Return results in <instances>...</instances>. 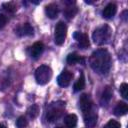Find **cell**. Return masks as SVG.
<instances>
[{"label": "cell", "instance_id": "obj_1", "mask_svg": "<svg viewBox=\"0 0 128 128\" xmlns=\"http://www.w3.org/2000/svg\"><path fill=\"white\" fill-rule=\"evenodd\" d=\"M90 67L100 75H106L111 68V55L105 48L95 50L89 58Z\"/></svg>", "mask_w": 128, "mask_h": 128}, {"label": "cell", "instance_id": "obj_2", "mask_svg": "<svg viewBox=\"0 0 128 128\" xmlns=\"http://www.w3.org/2000/svg\"><path fill=\"white\" fill-rule=\"evenodd\" d=\"M112 30L109 25L104 24L98 28H96L92 34V39L95 44L97 45H104L108 43V41L111 38Z\"/></svg>", "mask_w": 128, "mask_h": 128}, {"label": "cell", "instance_id": "obj_3", "mask_svg": "<svg viewBox=\"0 0 128 128\" xmlns=\"http://www.w3.org/2000/svg\"><path fill=\"white\" fill-rule=\"evenodd\" d=\"M52 77V69L47 65L39 66L35 71V80L40 85L47 84Z\"/></svg>", "mask_w": 128, "mask_h": 128}, {"label": "cell", "instance_id": "obj_4", "mask_svg": "<svg viewBox=\"0 0 128 128\" xmlns=\"http://www.w3.org/2000/svg\"><path fill=\"white\" fill-rule=\"evenodd\" d=\"M64 106H65V103H63V102H60V104H58V103L52 104L50 109L47 111V115H46L47 120L49 122H54L57 119H59L63 113Z\"/></svg>", "mask_w": 128, "mask_h": 128}, {"label": "cell", "instance_id": "obj_5", "mask_svg": "<svg viewBox=\"0 0 128 128\" xmlns=\"http://www.w3.org/2000/svg\"><path fill=\"white\" fill-rule=\"evenodd\" d=\"M67 35V26L64 22L60 21L56 24L54 31V41L57 45H62Z\"/></svg>", "mask_w": 128, "mask_h": 128}, {"label": "cell", "instance_id": "obj_6", "mask_svg": "<svg viewBox=\"0 0 128 128\" xmlns=\"http://www.w3.org/2000/svg\"><path fill=\"white\" fill-rule=\"evenodd\" d=\"M79 106H80V109L83 113V116L94 111L93 102H92V100L88 94H82L81 95V97L79 99Z\"/></svg>", "mask_w": 128, "mask_h": 128}, {"label": "cell", "instance_id": "obj_7", "mask_svg": "<svg viewBox=\"0 0 128 128\" xmlns=\"http://www.w3.org/2000/svg\"><path fill=\"white\" fill-rule=\"evenodd\" d=\"M72 78H73L72 72H70L68 70H63L61 72V74L57 77V83L61 87H67L70 84Z\"/></svg>", "mask_w": 128, "mask_h": 128}, {"label": "cell", "instance_id": "obj_8", "mask_svg": "<svg viewBox=\"0 0 128 128\" xmlns=\"http://www.w3.org/2000/svg\"><path fill=\"white\" fill-rule=\"evenodd\" d=\"M73 37H74V39L77 41L78 46H79L80 48L86 49L87 47H89L90 42H89V38H88V35H87V34L76 31V32L73 34Z\"/></svg>", "mask_w": 128, "mask_h": 128}, {"label": "cell", "instance_id": "obj_9", "mask_svg": "<svg viewBox=\"0 0 128 128\" xmlns=\"http://www.w3.org/2000/svg\"><path fill=\"white\" fill-rule=\"evenodd\" d=\"M16 34L20 37H23V36H32L33 33H34V29L33 27L29 24V23H24V24H21L20 26H18L16 28Z\"/></svg>", "mask_w": 128, "mask_h": 128}, {"label": "cell", "instance_id": "obj_10", "mask_svg": "<svg viewBox=\"0 0 128 128\" xmlns=\"http://www.w3.org/2000/svg\"><path fill=\"white\" fill-rule=\"evenodd\" d=\"M44 51V45L42 42H35L31 47H29L28 49V52H29V55L30 57L36 59L38 58Z\"/></svg>", "mask_w": 128, "mask_h": 128}, {"label": "cell", "instance_id": "obj_11", "mask_svg": "<svg viewBox=\"0 0 128 128\" xmlns=\"http://www.w3.org/2000/svg\"><path fill=\"white\" fill-rule=\"evenodd\" d=\"M45 13H46L48 18L55 19L58 16V14H59V7H58V5L55 4V3H50V4L46 5Z\"/></svg>", "mask_w": 128, "mask_h": 128}, {"label": "cell", "instance_id": "obj_12", "mask_svg": "<svg viewBox=\"0 0 128 128\" xmlns=\"http://www.w3.org/2000/svg\"><path fill=\"white\" fill-rule=\"evenodd\" d=\"M116 12H117V6L114 3H109L104 8V10L102 12V16L105 19H111L116 14Z\"/></svg>", "mask_w": 128, "mask_h": 128}, {"label": "cell", "instance_id": "obj_13", "mask_svg": "<svg viewBox=\"0 0 128 128\" xmlns=\"http://www.w3.org/2000/svg\"><path fill=\"white\" fill-rule=\"evenodd\" d=\"M65 3L68 4V6H67V7L65 8V10H64V15H65V17H66L68 20H70V19L74 18V16L77 14L78 9H77L76 6H73V5H72V4H74V2L66 1Z\"/></svg>", "mask_w": 128, "mask_h": 128}, {"label": "cell", "instance_id": "obj_14", "mask_svg": "<svg viewBox=\"0 0 128 128\" xmlns=\"http://www.w3.org/2000/svg\"><path fill=\"white\" fill-rule=\"evenodd\" d=\"M112 95H113V91H112V88L110 86H106L102 92V95H101V98H100V103L101 105H107L111 98H112Z\"/></svg>", "mask_w": 128, "mask_h": 128}, {"label": "cell", "instance_id": "obj_15", "mask_svg": "<svg viewBox=\"0 0 128 128\" xmlns=\"http://www.w3.org/2000/svg\"><path fill=\"white\" fill-rule=\"evenodd\" d=\"M97 122V113L94 111L84 115V123L88 127H94Z\"/></svg>", "mask_w": 128, "mask_h": 128}, {"label": "cell", "instance_id": "obj_16", "mask_svg": "<svg viewBox=\"0 0 128 128\" xmlns=\"http://www.w3.org/2000/svg\"><path fill=\"white\" fill-rule=\"evenodd\" d=\"M128 112V105L125 102H118L114 108V114L116 116H123Z\"/></svg>", "mask_w": 128, "mask_h": 128}, {"label": "cell", "instance_id": "obj_17", "mask_svg": "<svg viewBox=\"0 0 128 128\" xmlns=\"http://www.w3.org/2000/svg\"><path fill=\"white\" fill-rule=\"evenodd\" d=\"M77 116L75 114H68L64 118V124L67 128H75L77 125Z\"/></svg>", "mask_w": 128, "mask_h": 128}, {"label": "cell", "instance_id": "obj_18", "mask_svg": "<svg viewBox=\"0 0 128 128\" xmlns=\"http://www.w3.org/2000/svg\"><path fill=\"white\" fill-rule=\"evenodd\" d=\"M67 63L68 64H71V65H74L76 63H84V58L79 56L77 53H70L68 56H67V59H66Z\"/></svg>", "mask_w": 128, "mask_h": 128}, {"label": "cell", "instance_id": "obj_19", "mask_svg": "<svg viewBox=\"0 0 128 128\" xmlns=\"http://www.w3.org/2000/svg\"><path fill=\"white\" fill-rule=\"evenodd\" d=\"M84 87H85V78H84L83 73H81L80 76H79V78H78V80L74 84V91L75 92H78V91L82 90Z\"/></svg>", "mask_w": 128, "mask_h": 128}, {"label": "cell", "instance_id": "obj_20", "mask_svg": "<svg viewBox=\"0 0 128 128\" xmlns=\"http://www.w3.org/2000/svg\"><path fill=\"white\" fill-rule=\"evenodd\" d=\"M27 114H28V116L31 119H35L38 116V114H39V107H38V105H36V104L31 105L27 109Z\"/></svg>", "mask_w": 128, "mask_h": 128}, {"label": "cell", "instance_id": "obj_21", "mask_svg": "<svg viewBox=\"0 0 128 128\" xmlns=\"http://www.w3.org/2000/svg\"><path fill=\"white\" fill-rule=\"evenodd\" d=\"M119 91H120L121 96H122L124 99H128V84H127V83H122V84L120 85Z\"/></svg>", "mask_w": 128, "mask_h": 128}, {"label": "cell", "instance_id": "obj_22", "mask_svg": "<svg viewBox=\"0 0 128 128\" xmlns=\"http://www.w3.org/2000/svg\"><path fill=\"white\" fill-rule=\"evenodd\" d=\"M28 125V121L24 116H20L16 121V126L18 128H25Z\"/></svg>", "mask_w": 128, "mask_h": 128}, {"label": "cell", "instance_id": "obj_23", "mask_svg": "<svg viewBox=\"0 0 128 128\" xmlns=\"http://www.w3.org/2000/svg\"><path fill=\"white\" fill-rule=\"evenodd\" d=\"M104 128H121V124L118 121L111 119V120H109L106 123V125L104 126Z\"/></svg>", "mask_w": 128, "mask_h": 128}, {"label": "cell", "instance_id": "obj_24", "mask_svg": "<svg viewBox=\"0 0 128 128\" xmlns=\"http://www.w3.org/2000/svg\"><path fill=\"white\" fill-rule=\"evenodd\" d=\"M3 8L7 12H10V13H13L16 11V7L13 3H5V4H3Z\"/></svg>", "mask_w": 128, "mask_h": 128}, {"label": "cell", "instance_id": "obj_25", "mask_svg": "<svg viewBox=\"0 0 128 128\" xmlns=\"http://www.w3.org/2000/svg\"><path fill=\"white\" fill-rule=\"evenodd\" d=\"M6 22H7V18L3 14H0V29L6 25Z\"/></svg>", "mask_w": 128, "mask_h": 128}, {"label": "cell", "instance_id": "obj_26", "mask_svg": "<svg viewBox=\"0 0 128 128\" xmlns=\"http://www.w3.org/2000/svg\"><path fill=\"white\" fill-rule=\"evenodd\" d=\"M126 13H127V11L125 10V11L123 12V16H122V18L124 19V21H126V16H125V14H126Z\"/></svg>", "mask_w": 128, "mask_h": 128}, {"label": "cell", "instance_id": "obj_27", "mask_svg": "<svg viewBox=\"0 0 128 128\" xmlns=\"http://www.w3.org/2000/svg\"><path fill=\"white\" fill-rule=\"evenodd\" d=\"M0 128H6L4 125H2V124H0Z\"/></svg>", "mask_w": 128, "mask_h": 128}, {"label": "cell", "instance_id": "obj_28", "mask_svg": "<svg viewBox=\"0 0 128 128\" xmlns=\"http://www.w3.org/2000/svg\"><path fill=\"white\" fill-rule=\"evenodd\" d=\"M56 128H62V127H56Z\"/></svg>", "mask_w": 128, "mask_h": 128}]
</instances>
